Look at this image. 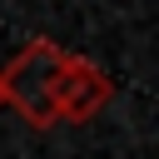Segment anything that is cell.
Segmentation results:
<instances>
[{
	"label": "cell",
	"mask_w": 159,
	"mask_h": 159,
	"mask_svg": "<svg viewBox=\"0 0 159 159\" xmlns=\"http://www.w3.org/2000/svg\"><path fill=\"white\" fill-rule=\"evenodd\" d=\"M65 50L55 40H30L0 75H5V99L25 114V124L35 129H50L60 124V109H55V89H60V75H65Z\"/></svg>",
	"instance_id": "6da1fadb"
},
{
	"label": "cell",
	"mask_w": 159,
	"mask_h": 159,
	"mask_svg": "<svg viewBox=\"0 0 159 159\" xmlns=\"http://www.w3.org/2000/svg\"><path fill=\"white\" fill-rule=\"evenodd\" d=\"M109 94H114V80H109L94 60H84V55H70V60H65V75H60V89H55V109H60L65 124L94 119V114L109 104Z\"/></svg>",
	"instance_id": "7a4b0ae2"
},
{
	"label": "cell",
	"mask_w": 159,
	"mask_h": 159,
	"mask_svg": "<svg viewBox=\"0 0 159 159\" xmlns=\"http://www.w3.org/2000/svg\"><path fill=\"white\" fill-rule=\"evenodd\" d=\"M0 104H10V99H5V75H0Z\"/></svg>",
	"instance_id": "3957f363"
}]
</instances>
